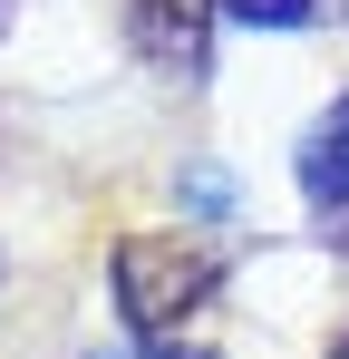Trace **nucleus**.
<instances>
[{
	"mask_svg": "<svg viewBox=\"0 0 349 359\" xmlns=\"http://www.w3.org/2000/svg\"><path fill=\"white\" fill-rule=\"evenodd\" d=\"M204 292H214V252L204 243H174V233H126L116 243V311L146 340H165Z\"/></svg>",
	"mask_w": 349,
	"mask_h": 359,
	"instance_id": "f257e3e1",
	"label": "nucleus"
},
{
	"mask_svg": "<svg viewBox=\"0 0 349 359\" xmlns=\"http://www.w3.org/2000/svg\"><path fill=\"white\" fill-rule=\"evenodd\" d=\"M301 194H310L320 214L349 204V97H330V117L301 136Z\"/></svg>",
	"mask_w": 349,
	"mask_h": 359,
	"instance_id": "f03ea898",
	"label": "nucleus"
},
{
	"mask_svg": "<svg viewBox=\"0 0 349 359\" xmlns=\"http://www.w3.org/2000/svg\"><path fill=\"white\" fill-rule=\"evenodd\" d=\"M233 20H252V29H301L310 20V0H224Z\"/></svg>",
	"mask_w": 349,
	"mask_h": 359,
	"instance_id": "7ed1b4c3",
	"label": "nucleus"
},
{
	"mask_svg": "<svg viewBox=\"0 0 349 359\" xmlns=\"http://www.w3.org/2000/svg\"><path fill=\"white\" fill-rule=\"evenodd\" d=\"M146 359H204V350H146Z\"/></svg>",
	"mask_w": 349,
	"mask_h": 359,
	"instance_id": "20e7f679",
	"label": "nucleus"
},
{
	"mask_svg": "<svg viewBox=\"0 0 349 359\" xmlns=\"http://www.w3.org/2000/svg\"><path fill=\"white\" fill-rule=\"evenodd\" d=\"M330 359H349V340H340V350H330Z\"/></svg>",
	"mask_w": 349,
	"mask_h": 359,
	"instance_id": "39448f33",
	"label": "nucleus"
}]
</instances>
